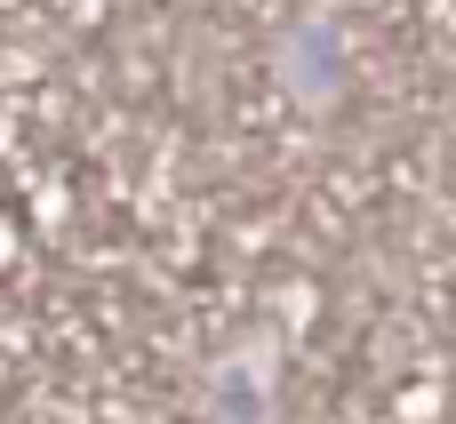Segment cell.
Masks as SVG:
<instances>
[{
  "label": "cell",
  "instance_id": "obj_3",
  "mask_svg": "<svg viewBox=\"0 0 456 424\" xmlns=\"http://www.w3.org/2000/svg\"><path fill=\"white\" fill-rule=\"evenodd\" d=\"M8 257H16V232H8V224H0V265H8Z\"/></svg>",
  "mask_w": 456,
  "mask_h": 424
},
{
  "label": "cell",
  "instance_id": "obj_1",
  "mask_svg": "<svg viewBox=\"0 0 456 424\" xmlns=\"http://www.w3.org/2000/svg\"><path fill=\"white\" fill-rule=\"evenodd\" d=\"M281 385H289V337L273 321H248L232 345L208 353L192 409L200 424H281Z\"/></svg>",
  "mask_w": 456,
  "mask_h": 424
},
{
  "label": "cell",
  "instance_id": "obj_2",
  "mask_svg": "<svg viewBox=\"0 0 456 424\" xmlns=\"http://www.w3.org/2000/svg\"><path fill=\"white\" fill-rule=\"evenodd\" d=\"M273 80L297 112L329 120L345 96H353V32L337 8H297L281 32H273Z\"/></svg>",
  "mask_w": 456,
  "mask_h": 424
}]
</instances>
